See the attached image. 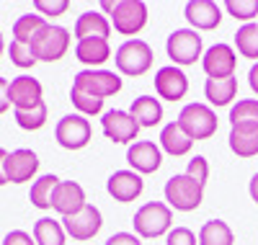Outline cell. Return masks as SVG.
Wrapping results in <instances>:
<instances>
[{"label":"cell","instance_id":"cell-40","mask_svg":"<svg viewBox=\"0 0 258 245\" xmlns=\"http://www.w3.org/2000/svg\"><path fill=\"white\" fill-rule=\"evenodd\" d=\"M106 245H142V237H137L135 232H114Z\"/></svg>","mask_w":258,"mask_h":245},{"label":"cell","instance_id":"cell-6","mask_svg":"<svg viewBox=\"0 0 258 245\" xmlns=\"http://www.w3.org/2000/svg\"><path fill=\"white\" fill-rule=\"evenodd\" d=\"M73 88L93 98H111L121 91V78L114 70H80L73 78Z\"/></svg>","mask_w":258,"mask_h":245},{"label":"cell","instance_id":"cell-33","mask_svg":"<svg viewBox=\"0 0 258 245\" xmlns=\"http://www.w3.org/2000/svg\"><path fill=\"white\" fill-rule=\"evenodd\" d=\"M70 101L78 108V114H83V116L103 114V98H93L88 93H80V91H75V88H70Z\"/></svg>","mask_w":258,"mask_h":245},{"label":"cell","instance_id":"cell-12","mask_svg":"<svg viewBox=\"0 0 258 245\" xmlns=\"http://www.w3.org/2000/svg\"><path fill=\"white\" fill-rule=\"evenodd\" d=\"M202 68L207 73L209 80H225L235 75L238 68V52H235L230 44H214L209 47L202 57Z\"/></svg>","mask_w":258,"mask_h":245},{"label":"cell","instance_id":"cell-16","mask_svg":"<svg viewBox=\"0 0 258 245\" xmlns=\"http://www.w3.org/2000/svg\"><path fill=\"white\" fill-rule=\"evenodd\" d=\"M155 93L165 101H181L188 93V78L176 65H165L155 73Z\"/></svg>","mask_w":258,"mask_h":245},{"label":"cell","instance_id":"cell-11","mask_svg":"<svg viewBox=\"0 0 258 245\" xmlns=\"http://www.w3.org/2000/svg\"><path fill=\"white\" fill-rule=\"evenodd\" d=\"M62 227H64V232H68L73 240H78V242L93 240V237L101 232V227H103L101 209L93 207V204H85L78 214L64 217V219H62Z\"/></svg>","mask_w":258,"mask_h":245},{"label":"cell","instance_id":"cell-7","mask_svg":"<svg viewBox=\"0 0 258 245\" xmlns=\"http://www.w3.org/2000/svg\"><path fill=\"white\" fill-rule=\"evenodd\" d=\"M31 49H34L36 59H41V62H57V59H62L64 54H68V49H70V31L64 29V26L47 24L44 29L34 36Z\"/></svg>","mask_w":258,"mask_h":245},{"label":"cell","instance_id":"cell-43","mask_svg":"<svg viewBox=\"0 0 258 245\" xmlns=\"http://www.w3.org/2000/svg\"><path fill=\"white\" fill-rule=\"evenodd\" d=\"M6 160H8V150L0 147V186L8 183V178H6Z\"/></svg>","mask_w":258,"mask_h":245},{"label":"cell","instance_id":"cell-38","mask_svg":"<svg viewBox=\"0 0 258 245\" xmlns=\"http://www.w3.org/2000/svg\"><path fill=\"white\" fill-rule=\"evenodd\" d=\"M34 8H36V13L39 16H62L64 11L70 8V3L68 0H36L34 3Z\"/></svg>","mask_w":258,"mask_h":245},{"label":"cell","instance_id":"cell-9","mask_svg":"<svg viewBox=\"0 0 258 245\" xmlns=\"http://www.w3.org/2000/svg\"><path fill=\"white\" fill-rule=\"evenodd\" d=\"M101 129H103L106 140H111V142H116V145H135L142 127L137 124V119L129 114V111H124V108H111V111H106V114H103Z\"/></svg>","mask_w":258,"mask_h":245},{"label":"cell","instance_id":"cell-18","mask_svg":"<svg viewBox=\"0 0 258 245\" xmlns=\"http://www.w3.org/2000/svg\"><path fill=\"white\" fill-rule=\"evenodd\" d=\"M85 204H88L85 202V191L78 181H59V186L52 196V209L57 214H62V219L78 214Z\"/></svg>","mask_w":258,"mask_h":245},{"label":"cell","instance_id":"cell-34","mask_svg":"<svg viewBox=\"0 0 258 245\" xmlns=\"http://www.w3.org/2000/svg\"><path fill=\"white\" fill-rule=\"evenodd\" d=\"M8 54H11V62L16 65V68H21V70H29V68H34V65L39 62V59H36V54H34V49H31V44L16 41V39L11 41Z\"/></svg>","mask_w":258,"mask_h":245},{"label":"cell","instance_id":"cell-36","mask_svg":"<svg viewBox=\"0 0 258 245\" xmlns=\"http://www.w3.org/2000/svg\"><path fill=\"white\" fill-rule=\"evenodd\" d=\"M186 175L204 186V183L209 181V160L204 158V155H197V158H191V160H188V168H186Z\"/></svg>","mask_w":258,"mask_h":245},{"label":"cell","instance_id":"cell-19","mask_svg":"<svg viewBox=\"0 0 258 245\" xmlns=\"http://www.w3.org/2000/svg\"><path fill=\"white\" fill-rule=\"evenodd\" d=\"M41 93H44V88L31 75H18L11 80L8 96H11L13 108H34L36 103H41Z\"/></svg>","mask_w":258,"mask_h":245},{"label":"cell","instance_id":"cell-41","mask_svg":"<svg viewBox=\"0 0 258 245\" xmlns=\"http://www.w3.org/2000/svg\"><path fill=\"white\" fill-rule=\"evenodd\" d=\"M8 91H11V83H8L6 78H0V114H6L8 106H11V96H8Z\"/></svg>","mask_w":258,"mask_h":245},{"label":"cell","instance_id":"cell-13","mask_svg":"<svg viewBox=\"0 0 258 245\" xmlns=\"http://www.w3.org/2000/svg\"><path fill=\"white\" fill-rule=\"evenodd\" d=\"M183 16L194 31H214L222 21V6L214 0H188L183 6Z\"/></svg>","mask_w":258,"mask_h":245},{"label":"cell","instance_id":"cell-5","mask_svg":"<svg viewBox=\"0 0 258 245\" xmlns=\"http://www.w3.org/2000/svg\"><path fill=\"white\" fill-rule=\"evenodd\" d=\"M165 52L176 68H188V65H197L199 57H204V41L194 29H176L165 41Z\"/></svg>","mask_w":258,"mask_h":245},{"label":"cell","instance_id":"cell-23","mask_svg":"<svg viewBox=\"0 0 258 245\" xmlns=\"http://www.w3.org/2000/svg\"><path fill=\"white\" fill-rule=\"evenodd\" d=\"M194 147V140L186 135V132L178 127V121H170L163 127L160 132V150H165L173 158H181V155H188Z\"/></svg>","mask_w":258,"mask_h":245},{"label":"cell","instance_id":"cell-45","mask_svg":"<svg viewBox=\"0 0 258 245\" xmlns=\"http://www.w3.org/2000/svg\"><path fill=\"white\" fill-rule=\"evenodd\" d=\"M101 8H103L106 13L111 16V13H114V8H116V3H114V0H103V3H101Z\"/></svg>","mask_w":258,"mask_h":245},{"label":"cell","instance_id":"cell-27","mask_svg":"<svg viewBox=\"0 0 258 245\" xmlns=\"http://www.w3.org/2000/svg\"><path fill=\"white\" fill-rule=\"evenodd\" d=\"M199 245H235L232 227L225 219H209L199 230Z\"/></svg>","mask_w":258,"mask_h":245},{"label":"cell","instance_id":"cell-32","mask_svg":"<svg viewBox=\"0 0 258 245\" xmlns=\"http://www.w3.org/2000/svg\"><path fill=\"white\" fill-rule=\"evenodd\" d=\"M230 124H258V98H240L230 108Z\"/></svg>","mask_w":258,"mask_h":245},{"label":"cell","instance_id":"cell-26","mask_svg":"<svg viewBox=\"0 0 258 245\" xmlns=\"http://www.w3.org/2000/svg\"><path fill=\"white\" fill-rule=\"evenodd\" d=\"M34 242L36 245H64V237H68V232H64L62 222L52 219V217H41L34 222Z\"/></svg>","mask_w":258,"mask_h":245},{"label":"cell","instance_id":"cell-28","mask_svg":"<svg viewBox=\"0 0 258 245\" xmlns=\"http://www.w3.org/2000/svg\"><path fill=\"white\" fill-rule=\"evenodd\" d=\"M57 186H59V178L54 173H47V175L36 178V181L31 183V194H29L31 204L36 209H52V196H54Z\"/></svg>","mask_w":258,"mask_h":245},{"label":"cell","instance_id":"cell-35","mask_svg":"<svg viewBox=\"0 0 258 245\" xmlns=\"http://www.w3.org/2000/svg\"><path fill=\"white\" fill-rule=\"evenodd\" d=\"M225 11H227L235 21L253 24V18L258 16V0H227Z\"/></svg>","mask_w":258,"mask_h":245},{"label":"cell","instance_id":"cell-21","mask_svg":"<svg viewBox=\"0 0 258 245\" xmlns=\"http://www.w3.org/2000/svg\"><path fill=\"white\" fill-rule=\"evenodd\" d=\"M230 150L238 158H255L258 155V124H235L230 127Z\"/></svg>","mask_w":258,"mask_h":245},{"label":"cell","instance_id":"cell-22","mask_svg":"<svg viewBox=\"0 0 258 245\" xmlns=\"http://www.w3.org/2000/svg\"><path fill=\"white\" fill-rule=\"evenodd\" d=\"M129 114L137 119L140 127L153 129L163 121V103H160V98H153V96H140L129 106Z\"/></svg>","mask_w":258,"mask_h":245},{"label":"cell","instance_id":"cell-25","mask_svg":"<svg viewBox=\"0 0 258 245\" xmlns=\"http://www.w3.org/2000/svg\"><path fill=\"white\" fill-rule=\"evenodd\" d=\"M204 96L212 106H230L232 98L238 96V78H225V80H209L204 83Z\"/></svg>","mask_w":258,"mask_h":245},{"label":"cell","instance_id":"cell-3","mask_svg":"<svg viewBox=\"0 0 258 245\" xmlns=\"http://www.w3.org/2000/svg\"><path fill=\"white\" fill-rule=\"evenodd\" d=\"M153 47L145 39H126L121 47L114 52L116 70L126 78H140L153 68Z\"/></svg>","mask_w":258,"mask_h":245},{"label":"cell","instance_id":"cell-42","mask_svg":"<svg viewBox=\"0 0 258 245\" xmlns=\"http://www.w3.org/2000/svg\"><path fill=\"white\" fill-rule=\"evenodd\" d=\"M248 85H250V91L258 96V62H255L253 68L248 70Z\"/></svg>","mask_w":258,"mask_h":245},{"label":"cell","instance_id":"cell-17","mask_svg":"<svg viewBox=\"0 0 258 245\" xmlns=\"http://www.w3.org/2000/svg\"><path fill=\"white\" fill-rule=\"evenodd\" d=\"M36 170H39V158H36L34 150L18 147V150L8 152V160H6L8 183H26L36 175Z\"/></svg>","mask_w":258,"mask_h":245},{"label":"cell","instance_id":"cell-14","mask_svg":"<svg viewBox=\"0 0 258 245\" xmlns=\"http://www.w3.org/2000/svg\"><path fill=\"white\" fill-rule=\"evenodd\" d=\"M106 191H109L114 202L129 204L135 199H140V194L145 191V181L135 170H114L109 175V181H106Z\"/></svg>","mask_w":258,"mask_h":245},{"label":"cell","instance_id":"cell-29","mask_svg":"<svg viewBox=\"0 0 258 245\" xmlns=\"http://www.w3.org/2000/svg\"><path fill=\"white\" fill-rule=\"evenodd\" d=\"M47 26V18L39 16V13H26L21 16L16 24H13V39L16 41H24V44H31L34 36Z\"/></svg>","mask_w":258,"mask_h":245},{"label":"cell","instance_id":"cell-10","mask_svg":"<svg viewBox=\"0 0 258 245\" xmlns=\"http://www.w3.org/2000/svg\"><path fill=\"white\" fill-rule=\"evenodd\" d=\"M111 21L114 31H119L121 36H135L147 26V6L142 0H116Z\"/></svg>","mask_w":258,"mask_h":245},{"label":"cell","instance_id":"cell-8","mask_svg":"<svg viewBox=\"0 0 258 245\" xmlns=\"http://www.w3.org/2000/svg\"><path fill=\"white\" fill-rule=\"evenodd\" d=\"M91 137H93L91 121L83 114H68V116H62L57 121V127H54V140L64 150H83L91 142Z\"/></svg>","mask_w":258,"mask_h":245},{"label":"cell","instance_id":"cell-44","mask_svg":"<svg viewBox=\"0 0 258 245\" xmlns=\"http://www.w3.org/2000/svg\"><path fill=\"white\" fill-rule=\"evenodd\" d=\"M248 194H250V199L258 204V173H253V178H250V183H248Z\"/></svg>","mask_w":258,"mask_h":245},{"label":"cell","instance_id":"cell-2","mask_svg":"<svg viewBox=\"0 0 258 245\" xmlns=\"http://www.w3.org/2000/svg\"><path fill=\"white\" fill-rule=\"evenodd\" d=\"M165 202L176 212H194L204 202V186L186 173H176L165 181Z\"/></svg>","mask_w":258,"mask_h":245},{"label":"cell","instance_id":"cell-37","mask_svg":"<svg viewBox=\"0 0 258 245\" xmlns=\"http://www.w3.org/2000/svg\"><path fill=\"white\" fill-rule=\"evenodd\" d=\"M165 245H199V237L188 227H173L165 235Z\"/></svg>","mask_w":258,"mask_h":245},{"label":"cell","instance_id":"cell-15","mask_svg":"<svg viewBox=\"0 0 258 245\" xmlns=\"http://www.w3.org/2000/svg\"><path fill=\"white\" fill-rule=\"evenodd\" d=\"M126 163L132 165L135 173L150 175V173H155L163 165V150L155 142H150V140H137L126 150Z\"/></svg>","mask_w":258,"mask_h":245},{"label":"cell","instance_id":"cell-20","mask_svg":"<svg viewBox=\"0 0 258 245\" xmlns=\"http://www.w3.org/2000/svg\"><path fill=\"white\" fill-rule=\"evenodd\" d=\"M109 34H111V21L101 11H85L75 21L78 41H83V39H109Z\"/></svg>","mask_w":258,"mask_h":245},{"label":"cell","instance_id":"cell-46","mask_svg":"<svg viewBox=\"0 0 258 245\" xmlns=\"http://www.w3.org/2000/svg\"><path fill=\"white\" fill-rule=\"evenodd\" d=\"M3 47L6 44H3V31H0V54H3Z\"/></svg>","mask_w":258,"mask_h":245},{"label":"cell","instance_id":"cell-31","mask_svg":"<svg viewBox=\"0 0 258 245\" xmlns=\"http://www.w3.org/2000/svg\"><path fill=\"white\" fill-rule=\"evenodd\" d=\"M235 49L248 59H258V24H243L235 34Z\"/></svg>","mask_w":258,"mask_h":245},{"label":"cell","instance_id":"cell-39","mask_svg":"<svg viewBox=\"0 0 258 245\" xmlns=\"http://www.w3.org/2000/svg\"><path fill=\"white\" fill-rule=\"evenodd\" d=\"M3 245H36L34 235H29L26 230H13L3 237Z\"/></svg>","mask_w":258,"mask_h":245},{"label":"cell","instance_id":"cell-1","mask_svg":"<svg viewBox=\"0 0 258 245\" xmlns=\"http://www.w3.org/2000/svg\"><path fill=\"white\" fill-rule=\"evenodd\" d=\"M132 225H135V235L145 237V240L168 235L170 230H173L170 227L173 225V209H170L165 202H147L135 212Z\"/></svg>","mask_w":258,"mask_h":245},{"label":"cell","instance_id":"cell-24","mask_svg":"<svg viewBox=\"0 0 258 245\" xmlns=\"http://www.w3.org/2000/svg\"><path fill=\"white\" fill-rule=\"evenodd\" d=\"M75 57L93 70L111 57V44H109V39H83L75 47Z\"/></svg>","mask_w":258,"mask_h":245},{"label":"cell","instance_id":"cell-4","mask_svg":"<svg viewBox=\"0 0 258 245\" xmlns=\"http://www.w3.org/2000/svg\"><path fill=\"white\" fill-rule=\"evenodd\" d=\"M176 121L194 142L209 140V137L217 135V114H214V108L207 106V103H186Z\"/></svg>","mask_w":258,"mask_h":245},{"label":"cell","instance_id":"cell-30","mask_svg":"<svg viewBox=\"0 0 258 245\" xmlns=\"http://www.w3.org/2000/svg\"><path fill=\"white\" fill-rule=\"evenodd\" d=\"M13 119L21 129L26 132H36L47 124V103L41 101L34 108H13Z\"/></svg>","mask_w":258,"mask_h":245}]
</instances>
